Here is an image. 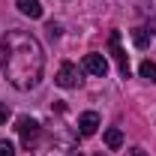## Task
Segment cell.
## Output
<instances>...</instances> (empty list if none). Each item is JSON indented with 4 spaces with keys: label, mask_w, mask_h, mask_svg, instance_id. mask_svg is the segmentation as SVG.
Wrapping results in <instances>:
<instances>
[{
    "label": "cell",
    "mask_w": 156,
    "mask_h": 156,
    "mask_svg": "<svg viewBox=\"0 0 156 156\" xmlns=\"http://www.w3.org/2000/svg\"><path fill=\"white\" fill-rule=\"evenodd\" d=\"M0 69L15 90H33L45 72V51L30 30L12 27L0 39Z\"/></svg>",
    "instance_id": "6da1fadb"
},
{
    "label": "cell",
    "mask_w": 156,
    "mask_h": 156,
    "mask_svg": "<svg viewBox=\"0 0 156 156\" xmlns=\"http://www.w3.org/2000/svg\"><path fill=\"white\" fill-rule=\"evenodd\" d=\"M30 150H33V156H69L72 135H45V138L39 135Z\"/></svg>",
    "instance_id": "7a4b0ae2"
},
{
    "label": "cell",
    "mask_w": 156,
    "mask_h": 156,
    "mask_svg": "<svg viewBox=\"0 0 156 156\" xmlns=\"http://www.w3.org/2000/svg\"><path fill=\"white\" fill-rule=\"evenodd\" d=\"M15 129H18V135H21V144H24L27 150H30V147L36 144V138L42 135V126H39V120H33V117H18Z\"/></svg>",
    "instance_id": "3957f363"
},
{
    "label": "cell",
    "mask_w": 156,
    "mask_h": 156,
    "mask_svg": "<svg viewBox=\"0 0 156 156\" xmlns=\"http://www.w3.org/2000/svg\"><path fill=\"white\" fill-rule=\"evenodd\" d=\"M108 48H111V57H114L120 75L129 78V57H126V51L120 48V30H111V36H108Z\"/></svg>",
    "instance_id": "277c9868"
},
{
    "label": "cell",
    "mask_w": 156,
    "mask_h": 156,
    "mask_svg": "<svg viewBox=\"0 0 156 156\" xmlns=\"http://www.w3.org/2000/svg\"><path fill=\"white\" fill-rule=\"evenodd\" d=\"M54 81H57V87H63V90H72V87H78L81 84V72H78L75 63H60L57 75H54Z\"/></svg>",
    "instance_id": "5b68a950"
},
{
    "label": "cell",
    "mask_w": 156,
    "mask_h": 156,
    "mask_svg": "<svg viewBox=\"0 0 156 156\" xmlns=\"http://www.w3.org/2000/svg\"><path fill=\"white\" fill-rule=\"evenodd\" d=\"M84 72H90V75H96V78H105V72H108V60H105V54H87L84 57Z\"/></svg>",
    "instance_id": "8992f818"
},
{
    "label": "cell",
    "mask_w": 156,
    "mask_h": 156,
    "mask_svg": "<svg viewBox=\"0 0 156 156\" xmlns=\"http://www.w3.org/2000/svg\"><path fill=\"white\" fill-rule=\"evenodd\" d=\"M96 129H99V114L96 111H84V114L78 117V135L90 138Z\"/></svg>",
    "instance_id": "52a82bcc"
},
{
    "label": "cell",
    "mask_w": 156,
    "mask_h": 156,
    "mask_svg": "<svg viewBox=\"0 0 156 156\" xmlns=\"http://www.w3.org/2000/svg\"><path fill=\"white\" fill-rule=\"evenodd\" d=\"M18 12L27 18H42V3L39 0H18Z\"/></svg>",
    "instance_id": "ba28073f"
},
{
    "label": "cell",
    "mask_w": 156,
    "mask_h": 156,
    "mask_svg": "<svg viewBox=\"0 0 156 156\" xmlns=\"http://www.w3.org/2000/svg\"><path fill=\"white\" fill-rule=\"evenodd\" d=\"M105 144H108V147H111V150H117V147H120V144H123V132H120V129H117V126H111V129H108V132H105Z\"/></svg>",
    "instance_id": "9c48e42d"
},
{
    "label": "cell",
    "mask_w": 156,
    "mask_h": 156,
    "mask_svg": "<svg viewBox=\"0 0 156 156\" xmlns=\"http://www.w3.org/2000/svg\"><path fill=\"white\" fill-rule=\"evenodd\" d=\"M138 72H141V78H147L150 84H156V63L153 60H144V63L138 66Z\"/></svg>",
    "instance_id": "30bf717a"
},
{
    "label": "cell",
    "mask_w": 156,
    "mask_h": 156,
    "mask_svg": "<svg viewBox=\"0 0 156 156\" xmlns=\"http://www.w3.org/2000/svg\"><path fill=\"white\" fill-rule=\"evenodd\" d=\"M132 42H135L138 48H147V42H150L147 30H144V27H135V30H132Z\"/></svg>",
    "instance_id": "8fae6325"
},
{
    "label": "cell",
    "mask_w": 156,
    "mask_h": 156,
    "mask_svg": "<svg viewBox=\"0 0 156 156\" xmlns=\"http://www.w3.org/2000/svg\"><path fill=\"white\" fill-rule=\"evenodd\" d=\"M0 156H15V147H12V141H0Z\"/></svg>",
    "instance_id": "7c38bea8"
},
{
    "label": "cell",
    "mask_w": 156,
    "mask_h": 156,
    "mask_svg": "<svg viewBox=\"0 0 156 156\" xmlns=\"http://www.w3.org/2000/svg\"><path fill=\"white\" fill-rule=\"evenodd\" d=\"M6 120H9V105H6V102H0V126H3Z\"/></svg>",
    "instance_id": "4fadbf2b"
},
{
    "label": "cell",
    "mask_w": 156,
    "mask_h": 156,
    "mask_svg": "<svg viewBox=\"0 0 156 156\" xmlns=\"http://www.w3.org/2000/svg\"><path fill=\"white\" fill-rule=\"evenodd\" d=\"M48 33H51V36H57V33H60V24H54V21H51V24H48Z\"/></svg>",
    "instance_id": "5bb4252c"
},
{
    "label": "cell",
    "mask_w": 156,
    "mask_h": 156,
    "mask_svg": "<svg viewBox=\"0 0 156 156\" xmlns=\"http://www.w3.org/2000/svg\"><path fill=\"white\" fill-rule=\"evenodd\" d=\"M126 156H147V153H144L141 147H132V150H129V153H126Z\"/></svg>",
    "instance_id": "9a60e30c"
},
{
    "label": "cell",
    "mask_w": 156,
    "mask_h": 156,
    "mask_svg": "<svg viewBox=\"0 0 156 156\" xmlns=\"http://www.w3.org/2000/svg\"><path fill=\"white\" fill-rule=\"evenodd\" d=\"M96 156H102V153H96Z\"/></svg>",
    "instance_id": "2e32d148"
}]
</instances>
